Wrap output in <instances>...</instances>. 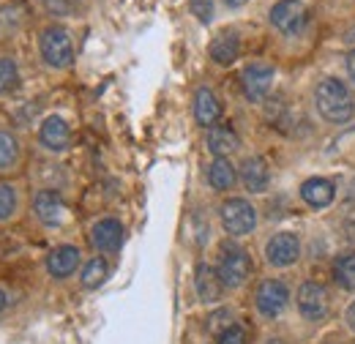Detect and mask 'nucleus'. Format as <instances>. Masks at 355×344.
<instances>
[{
	"instance_id": "f3484780",
	"label": "nucleus",
	"mask_w": 355,
	"mask_h": 344,
	"mask_svg": "<svg viewBox=\"0 0 355 344\" xmlns=\"http://www.w3.org/2000/svg\"><path fill=\"white\" fill-rule=\"evenodd\" d=\"M80 249L77 246H58L46 255V273L52 279H69L77 268H80Z\"/></svg>"
},
{
	"instance_id": "412c9836",
	"label": "nucleus",
	"mask_w": 355,
	"mask_h": 344,
	"mask_svg": "<svg viewBox=\"0 0 355 344\" xmlns=\"http://www.w3.org/2000/svg\"><path fill=\"white\" fill-rule=\"evenodd\" d=\"M334 282L347 290V293H355V252H345L334 259Z\"/></svg>"
},
{
	"instance_id": "dca6fc26",
	"label": "nucleus",
	"mask_w": 355,
	"mask_h": 344,
	"mask_svg": "<svg viewBox=\"0 0 355 344\" xmlns=\"http://www.w3.org/2000/svg\"><path fill=\"white\" fill-rule=\"evenodd\" d=\"M301 200L309 205V208H328L334 200H336V186H334V180H328V178H320V175H314V178H306L304 183H301Z\"/></svg>"
},
{
	"instance_id": "4468645a",
	"label": "nucleus",
	"mask_w": 355,
	"mask_h": 344,
	"mask_svg": "<svg viewBox=\"0 0 355 344\" xmlns=\"http://www.w3.org/2000/svg\"><path fill=\"white\" fill-rule=\"evenodd\" d=\"M238 178L243 183L246 191L252 194H263L270 183V170H268L266 159L263 156H246L238 167Z\"/></svg>"
},
{
	"instance_id": "6ab92c4d",
	"label": "nucleus",
	"mask_w": 355,
	"mask_h": 344,
	"mask_svg": "<svg viewBox=\"0 0 355 344\" xmlns=\"http://www.w3.org/2000/svg\"><path fill=\"white\" fill-rule=\"evenodd\" d=\"M211 60L216 63V66H232L235 60H238V55H241V39H238V33H232V31H222L214 42H211Z\"/></svg>"
},
{
	"instance_id": "bb28decb",
	"label": "nucleus",
	"mask_w": 355,
	"mask_h": 344,
	"mask_svg": "<svg viewBox=\"0 0 355 344\" xmlns=\"http://www.w3.org/2000/svg\"><path fill=\"white\" fill-rule=\"evenodd\" d=\"M189 8L202 25H208L214 19V0H189Z\"/></svg>"
},
{
	"instance_id": "20e7f679",
	"label": "nucleus",
	"mask_w": 355,
	"mask_h": 344,
	"mask_svg": "<svg viewBox=\"0 0 355 344\" xmlns=\"http://www.w3.org/2000/svg\"><path fill=\"white\" fill-rule=\"evenodd\" d=\"M219 216H222V227L227 235L232 238H241V235H249L254 232L257 227V208L243 200V197H230L224 200L222 208H219Z\"/></svg>"
},
{
	"instance_id": "a878e982",
	"label": "nucleus",
	"mask_w": 355,
	"mask_h": 344,
	"mask_svg": "<svg viewBox=\"0 0 355 344\" xmlns=\"http://www.w3.org/2000/svg\"><path fill=\"white\" fill-rule=\"evenodd\" d=\"M230 325H235V322H232V311H230V309H216V311H211V317H208V331H211V334L222 336Z\"/></svg>"
},
{
	"instance_id": "f257e3e1",
	"label": "nucleus",
	"mask_w": 355,
	"mask_h": 344,
	"mask_svg": "<svg viewBox=\"0 0 355 344\" xmlns=\"http://www.w3.org/2000/svg\"><path fill=\"white\" fill-rule=\"evenodd\" d=\"M314 107H317L320 118H325L334 126L350 123L355 115V98L350 87L334 77H325L314 85Z\"/></svg>"
},
{
	"instance_id": "f03ea898",
	"label": "nucleus",
	"mask_w": 355,
	"mask_h": 344,
	"mask_svg": "<svg viewBox=\"0 0 355 344\" xmlns=\"http://www.w3.org/2000/svg\"><path fill=\"white\" fill-rule=\"evenodd\" d=\"M216 273L222 279L224 290H241L252 276V257L243 246L224 241L216 257Z\"/></svg>"
},
{
	"instance_id": "c756f323",
	"label": "nucleus",
	"mask_w": 355,
	"mask_h": 344,
	"mask_svg": "<svg viewBox=\"0 0 355 344\" xmlns=\"http://www.w3.org/2000/svg\"><path fill=\"white\" fill-rule=\"evenodd\" d=\"M345 238L355 246V216H350V218L345 221Z\"/></svg>"
},
{
	"instance_id": "9d476101",
	"label": "nucleus",
	"mask_w": 355,
	"mask_h": 344,
	"mask_svg": "<svg viewBox=\"0 0 355 344\" xmlns=\"http://www.w3.org/2000/svg\"><path fill=\"white\" fill-rule=\"evenodd\" d=\"M90 243L101 255H112L123 246V224L118 218H101L90 230Z\"/></svg>"
},
{
	"instance_id": "f8f14e48",
	"label": "nucleus",
	"mask_w": 355,
	"mask_h": 344,
	"mask_svg": "<svg viewBox=\"0 0 355 344\" xmlns=\"http://www.w3.org/2000/svg\"><path fill=\"white\" fill-rule=\"evenodd\" d=\"M194 293L202 303H219L224 295V284L216 273V268H211L208 262H197L194 268Z\"/></svg>"
},
{
	"instance_id": "ddd939ff",
	"label": "nucleus",
	"mask_w": 355,
	"mask_h": 344,
	"mask_svg": "<svg viewBox=\"0 0 355 344\" xmlns=\"http://www.w3.org/2000/svg\"><path fill=\"white\" fill-rule=\"evenodd\" d=\"M39 142L44 145L49 153H63L71 145V129L60 115H49L44 123L39 126Z\"/></svg>"
},
{
	"instance_id": "2f4dec72",
	"label": "nucleus",
	"mask_w": 355,
	"mask_h": 344,
	"mask_svg": "<svg viewBox=\"0 0 355 344\" xmlns=\"http://www.w3.org/2000/svg\"><path fill=\"white\" fill-rule=\"evenodd\" d=\"M227 8H241V6H246L249 0H222Z\"/></svg>"
},
{
	"instance_id": "cd10ccee",
	"label": "nucleus",
	"mask_w": 355,
	"mask_h": 344,
	"mask_svg": "<svg viewBox=\"0 0 355 344\" xmlns=\"http://www.w3.org/2000/svg\"><path fill=\"white\" fill-rule=\"evenodd\" d=\"M216 344H246V331H243V325H230L222 336H216Z\"/></svg>"
},
{
	"instance_id": "a211bd4d",
	"label": "nucleus",
	"mask_w": 355,
	"mask_h": 344,
	"mask_svg": "<svg viewBox=\"0 0 355 344\" xmlns=\"http://www.w3.org/2000/svg\"><path fill=\"white\" fill-rule=\"evenodd\" d=\"M205 145L214 153V159H227L230 153H235L241 148V139L230 126H211L205 134Z\"/></svg>"
},
{
	"instance_id": "7c9ffc66",
	"label": "nucleus",
	"mask_w": 355,
	"mask_h": 344,
	"mask_svg": "<svg viewBox=\"0 0 355 344\" xmlns=\"http://www.w3.org/2000/svg\"><path fill=\"white\" fill-rule=\"evenodd\" d=\"M345 322H347V328H350V334H355V301L347 306V314H345Z\"/></svg>"
},
{
	"instance_id": "473e14b6",
	"label": "nucleus",
	"mask_w": 355,
	"mask_h": 344,
	"mask_svg": "<svg viewBox=\"0 0 355 344\" xmlns=\"http://www.w3.org/2000/svg\"><path fill=\"white\" fill-rule=\"evenodd\" d=\"M6 306H8V295H6V290L0 287V311H6Z\"/></svg>"
},
{
	"instance_id": "9b49d317",
	"label": "nucleus",
	"mask_w": 355,
	"mask_h": 344,
	"mask_svg": "<svg viewBox=\"0 0 355 344\" xmlns=\"http://www.w3.org/2000/svg\"><path fill=\"white\" fill-rule=\"evenodd\" d=\"M33 214H36V218H39L44 227H58V224H63V218H66V203H63V197H60L58 191L42 189V191H36V197H33Z\"/></svg>"
},
{
	"instance_id": "1a4fd4ad",
	"label": "nucleus",
	"mask_w": 355,
	"mask_h": 344,
	"mask_svg": "<svg viewBox=\"0 0 355 344\" xmlns=\"http://www.w3.org/2000/svg\"><path fill=\"white\" fill-rule=\"evenodd\" d=\"M273 66L263 63V60H254L249 63L243 71H241V87H243V96L249 101H263L268 96V90L273 85Z\"/></svg>"
},
{
	"instance_id": "aec40b11",
	"label": "nucleus",
	"mask_w": 355,
	"mask_h": 344,
	"mask_svg": "<svg viewBox=\"0 0 355 344\" xmlns=\"http://www.w3.org/2000/svg\"><path fill=\"white\" fill-rule=\"evenodd\" d=\"M235 180H238V170L232 167L230 159H214V162L208 164V183H211V189H216V191H230V189L235 186Z\"/></svg>"
},
{
	"instance_id": "5701e85b",
	"label": "nucleus",
	"mask_w": 355,
	"mask_h": 344,
	"mask_svg": "<svg viewBox=\"0 0 355 344\" xmlns=\"http://www.w3.org/2000/svg\"><path fill=\"white\" fill-rule=\"evenodd\" d=\"M19 139L11 131H0V170H11L19 162Z\"/></svg>"
},
{
	"instance_id": "393cba45",
	"label": "nucleus",
	"mask_w": 355,
	"mask_h": 344,
	"mask_svg": "<svg viewBox=\"0 0 355 344\" xmlns=\"http://www.w3.org/2000/svg\"><path fill=\"white\" fill-rule=\"evenodd\" d=\"M19 208V194L11 183H0V224L3 221H11L17 216Z\"/></svg>"
},
{
	"instance_id": "7ed1b4c3",
	"label": "nucleus",
	"mask_w": 355,
	"mask_h": 344,
	"mask_svg": "<svg viewBox=\"0 0 355 344\" xmlns=\"http://www.w3.org/2000/svg\"><path fill=\"white\" fill-rule=\"evenodd\" d=\"M39 52L49 69H69L74 63V42L71 33L60 25H49L39 36Z\"/></svg>"
},
{
	"instance_id": "c85d7f7f",
	"label": "nucleus",
	"mask_w": 355,
	"mask_h": 344,
	"mask_svg": "<svg viewBox=\"0 0 355 344\" xmlns=\"http://www.w3.org/2000/svg\"><path fill=\"white\" fill-rule=\"evenodd\" d=\"M345 69H347V77H350V83L355 85V49H350V52L345 55Z\"/></svg>"
},
{
	"instance_id": "39448f33",
	"label": "nucleus",
	"mask_w": 355,
	"mask_h": 344,
	"mask_svg": "<svg viewBox=\"0 0 355 344\" xmlns=\"http://www.w3.org/2000/svg\"><path fill=\"white\" fill-rule=\"evenodd\" d=\"M254 306L266 320H276L290 306V287L284 279H263L254 293Z\"/></svg>"
},
{
	"instance_id": "f704fd0d",
	"label": "nucleus",
	"mask_w": 355,
	"mask_h": 344,
	"mask_svg": "<svg viewBox=\"0 0 355 344\" xmlns=\"http://www.w3.org/2000/svg\"><path fill=\"white\" fill-rule=\"evenodd\" d=\"M328 344H339V342H328Z\"/></svg>"
},
{
	"instance_id": "2eb2a0df",
	"label": "nucleus",
	"mask_w": 355,
	"mask_h": 344,
	"mask_svg": "<svg viewBox=\"0 0 355 344\" xmlns=\"http://www.w3.org/2000/svg\"><path fill=\"white\" fill-rule=\"evenodd\" d=\"M219 118H222L219 96L211 87H197V93H194V121H197V126L211 129V126L219 123Z\"/></svg>"
},
{
	"instance_id": "4be33fe9",
	"label": "nucleus",
	"mask_w": 355,
	"mask_h": 344,
	"mask_svg": "<svg viewBox=\"0 0 355 344\" xmlns=\"http://www.w3.org/2000/svg\"><path fill=\"white\" fill-rule=\"evenodd\" d=\"M107 276H110V265H107V259L93 257L85 262V268H83V273H80V282H83L85 290H96V287H101V284L107 282Z\"/></svg>"
},
{
	"instance_id": "b1692460",
	"label": "nucleus",
	"mask_w": 355,
	"mask_h": 344,
	"mask_svg": "<svg viewBox=\"0 0 355 344\" xmlns=\"http://www.w3.org/2000/svg\"><path fill=\"white\" fill-rule=\"evenodd\" d=\"M19 87V66L14 58H0V96H8Z\"/></svg>"
},
{
	"instance_id": "6e6552de",
	"label": "nucleus",
	"mask_w": 355,
	"mask_h": 344,
	"mask_svg": "<svg viewBox=\"0 0 355 344\" xmlns=\"http://www.w3.org/2000/svg\"><path fill=\"white\" fill-rule=\"evenodd\" d=\"M301 257V241L295 232H276L266 243V262L270 268H290Z\"/></svg>"
},
{
	"instance_id": "423d86ee",
	"label": "nucleus",
	"mask_w": 355,
	"mask_h": 344,
	"mask_svg": "<svg viewBox=\"0 0 355 344\" xmlns=\"http://www.w3.org/2000/svg\"><path fill=\"white\" fill-rule=\"evenodd\" d=\"M295 306H298V314L309 322H320L328 317L331 311V298H328V290L320 284V282H304L295 293Z\"/></svg>"
},
{
	"instance_id": "0eeeda50",
	"label": "nucleus",
	"mask_w": 355,
	"mask_h": 344,
	"mask_svg": "<svg viewBox=\"0 0 355 344\" xmlns=\"http://www.w3.org/2000/svg\"><path fill=\"white\" fill-rule=\"evenodd\" d=\"M270 25L284 36H298L306 28V8L298 0H279L268 11Z\"/></svg>"
},
{
	"instance_id": "72a5a7b5",
	"label": "nucleus",
	"mask_w": 355,
	"mask_h": 344,
	"mask_svg": "<svg viewBox=\"0 0 355 344\" xmlns=\"http://www.w3.org/2000/svg\"><path fill=\"white\" fill-rule=\"evenodd\" d=\"M266 344H290V342H284V339H279V336H270Z\"/></svg>"
}]
</instances>
